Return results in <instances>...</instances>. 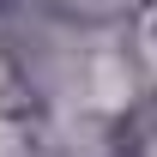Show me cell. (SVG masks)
Masks as SVG:
<instances>
[{"mask_svg":"<svg viewBox=\"0 0 157 157\" xmlns=\"http://www.w3.org/2000/svg\"><path fill=\"white\" fill-rule=\"evenodd\" d=\"M0 157H24V133H18L6 115H0Z\"/></svg>","mask_w":157,"mask_h":157,"instance_id":"1","label":"cell"}]
</instances>
